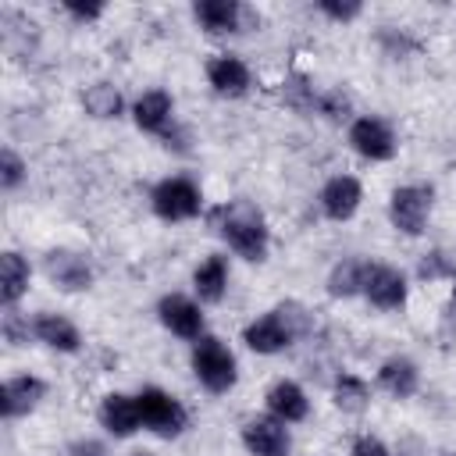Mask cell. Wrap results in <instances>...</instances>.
<instances>
[{
	"label": "cell",
	"mask_w": 456,
	"mask_h": 456,
	"mask_svg": "<svg viewBox=\"0 0 456 456\" xmlns=\"http://www.w3.org/2000/svg\"><path fill=\"white\" fill-rule=\"evenodd\" d=\"M203 189L185 178V175H167L150 189V210L167 221V224H182V221H196L203 214Z\"/></svg>",
	"instance_id": "4"
},
{
	"label": "cell",
	"mask_w": 456,
	"mask_h": 456,
	"mask_svg": "<svg viewBox=\"0 0 456 456\" xmlns=\"http://www.w3.org/2000/svg\"><path fill=\"white\" fill-rule=\"evenodd\" d=\"M46 399V381L39 374H14L0 388V413L4 420H21Z\"/></svg>",
	"instance_id": "17"
},
{
	"label": "cell",
	"mask_w": 456,
	"mask_h": 456,
	"mask_svg": "<svg viewBox=\"0 0 456 456\" xmlns=\"http://www.w3.org/2000/svg\"><path fill=\"white\" fill-rule=\"evenodd\" d=\"M32 331H36V342L46 346V349H53V353H64V356L82 353V331L64 314H53V310L36 314L32 317Z\"/></svg>",
	"instance_id": "18"
},
{
	"label": "cell",
	"mask_w": 456,
	"mask_h": 456,
	"mask_svg": "<svg viewBox=\"0 0 456 456\" xmlns=\"http://www.w3.org/2000/svg\"><path fill=\"white\" fill-rule=\"evenodd\" d=\"M207 86L224 100H242L253 89V71L235 53H214L207 61Z\"/></svg>",
	"instance_id": "13"
},
{
	"label": "cell",
	"mask_w": 456,
	"mask_h": 456,
	"mask_svg": "<svg viewBox=\"0 0 456 456\" xmlns=\"http://www.w3.org/2000/svg\"><path fill=\"white\" fill-rule=\"evenodd\" d=\"M360 203H363V185H360L356 175H331L321 185V192H317L321 214L328 221H338V224L342 221H353L356 210H360Z\"/></svg>",
	"instance_id": "12"
},
{
	"label": "cell",
	"mask_w": 456,
	"mask_h": 456,
	"mask_svg": "<svg viewBox=\"0 0 456 456\" xmlns=\"http://www.w3.org/2000/svg\"><path fill=\"white\" fill-rule=\"evenodd\" d=\"M417 274H420L424 281H435V278H449V281H452L456 267L445 260V253H442V249H431V253H424V260H420Z\"/></svg>",
	"instance_id": "33"
},
{
	"label": "cell",
	"mask_w": 456,
	"mask_h": 456,
	"mask_svg": "<svg viewBox=\"0 0 456 456\" xmlns=\"http://www.w3.org/2000/svg\"><path fill=\"white\" fill-rule=\"evenodd\" d=\"M25 178H28V160L18 150L4 146L0 150V189L4 192H14V189H21Z\"/></svg>",
	"instance_id": "27"
},
{
	"label": "cell",
	"mask_w": 456,
	"mask_h": 456,
	"mask_svg": "<svg viewBox=\"0 0 456 456\" xmlns=\"http://www.w3.org/2000/svg\"><path fill=\"white\" fill-rule=\"evenodd\" d=\"M228 281H232V267L224 253H210L192 267V292L207 306H217L228 296Z\"/></svg>",
	"instance_id": "20"
},
{
	"label": "cell",
	"mask_w": 456,
	"mask_h": 456,
	"mask_svg": "<svg viewBox=\"0 0 456 456\" xmlns=\"http://www.w3.org/2000/svg\"><path fill=\"white\" fill-rule=\"evenodd\" d=\"M431 210H435V189L424 185V182L399 185V189H392V196H388V224H392L399 235H406V239H417V235L428 232Z\"/></svg>",
	"instance_id": "6"
},
{
	"label": "cell",
	"mask_w": 456,
	"mask_h": 456,
	"mask_svg": "<svg viewBox=\"0 0 456 456\" xmlns=\"http://www.w3.org/2000/svg\"><path fill=\"white\" fill-rule=\"evenodd\" d=\"M96 420L110 438H132L142 431V413H139V399L128 392H107L96 406Z\"/></svg>",
	"instance_id": "14"
},
{
	"label": "cell",
	"mask_w": 456,
	"mask_h": 456,
	"mask_svg": "<svg viewBox=\"0 0 456 456\" xmlns=\"http://www.w3.org/2000/svg\"><path fill=\"white\" fill-rule=\"evenodd\" d=\"M189 367H192V378L210 392V395H228L235 385H239V360L235 353L228 349L224 338L217 335H203L192 342L189 349Z\"/></svg>",
	"instance_id": "3"
},
{
	"label": "cell",
	"mask_w": 456,
	"mask_h": 456,
	"mask_svg": "<svg viewBox=\"0 0 456 456\" xmlns=\"http://www.w3.org/2000/svg\"><path fill=\"white\" fill-rule=\"evenodd\" d=\"M139 399V413H142V428L157 438H182L185 428H189V410L178 395H171L167 388L160 385H142L135 392Z\"/></svg>",
	"instance_id": "5"
},
{
	"label": "cell",
	"mask_w": 456,
	"mask_h": 456,
	"mask_svg": "<svg viewBox=\"0 0 456 456\" xmlns=\"http://www.w3.org/2000/svg\"><path fill=\"white\" fill-rule=\"evenodd\" d=\"M210 228L224 239V246L246 260V264H264L267 253H271V228H267V217L256 203L249 200H228L221 207L210 210Z\"/></svg>",
	"instance_id": "1"
},
{
	"label": "cell",
	"mask_w": 456,
	"mask_h": 456,
	"mask_svg": "<svg viewBox=\"0 0 456 456\" xmlns=\"http://www.w3.org/2000/svg\"><path fill=\"white\" fill-rule=\"evenodd\" d=\"M306 331H310V314L299 303H281V306L264 310L260 317H253L242 328V342L256 356H278Z\"/></svg>",
	"instance_id": "2"
},
{
	"label": "cell",
	"mask_w": 456,
	"mask_h": 456,
	"mask_svg": "<svg viewBox=\"0 0 456 456\" xmlns=\"http://www.w3.org/2000/svg\"><path fill=\"white\" fill-rule=\"evenodd\" d=\"M239 442L249 456H289L292 452V435L289 424L271 417V413H256L249 420H242L239 428Z\"/></svg>",
	"instance_id": "10"
},
{
	"label": "cell",
	"mask_w": 456,
	"mask_h": 456,
	"mask_svg": "<svg viewBox=\"0 0 456 456\" xmlns=\"http://www.w3.org/2000/svg\"><path fill=\"white\" fill-rule=\"evenodd\" d=\"M157 321L175 335V338H185V342H196L207 335V317H203V303L196 296H185V292H164L157 299Z\"/></svg>",
	"instance_id": "9"
},
{
	"label": "cell",
	"mask_w": 456,
	"mask_h": 456,
	"mask_svg": "<svg viewBox=\"0 0 456 456\" xmlns=\"http://www.w3.org/2000/svg\"><path fill=\"white\" fill-rule=\"evenodd\" d=\"M374 381H378V388L385 395H392V399L403 403V399H413L417 395V388H420V367L410 356H388V360L378 363Z\"/></svg>",
	"instance_id": "21"
},
{
	"label": "cell",
	"mask_w": 456,
	"mask_h": 456,
	"mask_svg": "<svg viewBox=\"0 0 456 456\" xmlns=\"http://www.w3.org/2000/svg\"><path fill=\"white\" fill-rule=\"evenodd\" d=\"M349 456H392V449L378 435H356L349 445Z\"/></svg>",
	"instance_id": "34"
},
{
	"label": "cell",
	"mask_w": 456,
	"mask_h": 456,
	"mask_svg": "<svg viewBox=\"0 0 456 456\" xmlns=\"http://www.w3.org/2000/svg\"><path fill=\"white\" fill-rule=\"evenodd\" d=\"M367 267L370 260L363 256H342L331 271H328V296L331 299H356L363 296V281H367Z\"/></svg>",
	"instance_id": "23"
},
{
	"label": "cell",
	"mask_w": 456,
	"mask_h": 456,
	"mask_svg": "<svg viewBox=\"0 0 456 456\" xmlns=\"http://www.w3.org/2000/svg\"><path fill=\"white\" fill-rule=\"evenodd\" d=\"M317 14H324L335 25H349L363 14V4L360 0H317Z\"/></svg>",
	"instance_id": "31"
},
{
	"label": "cell",
	"mask_w": 456,
	"mask_h": 456,
	"mask_svg": "<svg viewBox=\"0 0 456 456\" xmlns=\"http://www.w3.org/2000/svg\"><path fill=\"white\" fill-rule=\"evenodd\" d=\"M46 274H50L53 289H61V292H86L96 281L93 264L78 249H64V246L46 253Z\"/></svg>",
	"instance_id": "16"
},
{
	"label": "cell",
	"mask_w": 456,
	"mask_h": 456,
	"mask_svg": "<svg viewBox=\"0 0 456 456\" xmlns=\"http://www.w3.org/2000/svg\"><path fill=\"white\" fill-rule=\"evenodd\" d=\"M452 299H456V274H452Z\"/></svg>",
	"instance_id": "36"
},
{
	"label": "cell",
	"mask_w": 456,
	"mask_h": 456,
	"mask_svg": "<svg viewBox=\"0 0 456 456\" xmlns=\"http://www.w3.org/2000/svg\"><path fill=\"white\" fill-rule=\"evenodd\" d=\"M317 93H321V89H314L306 75H289V78L281 82V100H285L292 110H299V114H314Z\"/></svg>",
	"instance_id": "26"
},
{
	"label": "cell",
	"mask_w": 456,
	"mask_h": 456,
	"mask_svg": "<svg viewBox=\"0 0 456 456\" xmlns=\"http://www.w3.org/2000/svg\"><path fill=\"white\" fill-rule=\"evenodd\" d=\"M68 456H110V452H107V445L86 438V442H75V445L68 449Z\"/></svg>",
	"instance_id": "35"
},
{
	"label": "cell",
	"mask_w": 456,
	"mask_h": 456,
	"mask_svg": "<svg viewBox=\"0 0 456 456\" xmlns=\"http://www.w3.org/2000/svg\"><path fill=\"white\" fill-rule=\"evenodd\" d=\"M314 114H321V118H328V121H346V118L353 114V100H349L342 89H321Z\"/></svg>",
	"instance_id": "29"
},
{
	"label": "cell",
	"mask_w": 456,
	"mask_h": 456,
	"mask_svg": "<svg viewBox=\"0 0 456 456\" xmlns=\"http://www.w3.org/2000/svg\"><path fill=\"white\" fill-rule=\"evenodd\" d=\"M0 335L7 346H25L28 338H36L32 331V321L18 314V306H4V317H0Z\"/></svg>",
	"instance_id": "28"
},
{
	"label": "cell",
	"mask_w": 456,
	"mask_h": 456,
	"mask_svg": "<svg viewBox=\"0 0 456 456\" xmlns=\"http://www.w3.org/2000/svg\"><path fill=\"white\" fill-rule=\"evenodd\" d=\"M378 43H381L385 57H392V61H406L410 53H417V39H410L403 28H392V25H385L378 32Z\"/></svg>",
	"instance_id": "30"
},
{
	"label": "cell",
	"mask_w": 456,
	"mask_h": 456,
	"mask_svg": "<svg viewBox=\"0 0 456 456\" xmlns=\"http://www.w3.org/2000/svg\"><path fill=\"white\" fill-rule=\"evenodd\" d=\"M264 406L271 417L285 420V424H303L310 417V395L299 381L292 378H278L267 392H264Z\"/></svg>",
	"instance_id": "19"
},
{
	"label": "cell",
	"mask_w": 456,
	"mask_h": 456,
	"mask_svg": "<svg viewBox=\"0 0 456 456\" xmlns=\"http://www.w3.org/2000/svg\"><path fill=\"white\" fill-rule=\"evenodd\" d=\"M192 18L207 36H239L260 25V14H253L239 0H196Z\"/></svg>",
	"instance_id": "8"
},
{
	"label": "cell",
	"mask_w": 456,
	"mask_h": 456,
	"mask_svg": "<svg viewBox=\"0 0 456 456\" xmlns=\"http://www.w3.org/2000/svg\"><path fill=\"white\" fill-rule=\"evenodd\" d=\"M132 125L146 135L164 139L178 121H175V100L167 89H146L142 96H135L132 103Z\"/></svg>",
	"instance_id": "15"
},
{
	"label": "cell",
	"mask_w": 456,
	"mask_h": 456,
	"mask_svg": "<svg viewBox=\"0 0 456 456\" xmlns=\"http://www.w3.org/2000/svg\"><path fill=\"white\" fill-rule=\"evenodd\" d=\"M331 403L342 413H363L370 406V385L353 370H338L331 381Z\"/></svg>",
	"instance_id": "25"
},
{
	"label": "cell",
	"mask_w": 456,
	"mask_h": 456,
	"mask_svg": "<svg viewBox=\"0 0 456 456\" xmlns=\"http://www.w3.org/2000/svg\"><path fill=\"white\" fill-rule=\"evenodd\" d=\"M346 139H349V150H353L356 157L370 160V164H385V160H392V157L399 153V135H395V128H392L385 118H378V114H360V118H353Z\"/></svg>",
	"instance_id": "7"
},
{
	"label": "cell",
	"mask_w": 456,
	"mask_h": 456,
	"mask_svg": "<svg viewBox=\"0 0 456 456\" xmlns=\"http://www.w3.org/2000/svg\"><path fill=\"white\" fill-rule=\"evenodd\" d=\"M32 285V267L18 249H4L0 253V303L4 306H18L21 296Z\"/></svg>",
	"instance_id": "22"
},
{
	"label": "cell",
	"mask_w": 456,
	"mask_h": 456,
	"mask_svg": "<svg viewBox=\"0 0 456 456\" xmlns=\"http://www.w3.org/2000/svg\"><path fill=\"white\" fill-rule=\"evenodd\" d=\"M445 456H456V452H445Z\"/></svg>",
	"instance_id": "37"
},
{
	"label": "cell",
	"mask_w": 456,
	"mask_h": 456,
	"mask_svg": "<svg viewBox=\"0 0 456 456\" xmlns=\"http://www.w3.org/2000/svg\"><path fill=\"white\" fill-rule=\"evenodd\" d=\"M82 110L93 121H114L125 114V96L114 82H93L82 89Z\"/></svg>",
	"instance_id": "24"
},
{
	"label": "cell",
	"mask_w": 456,
	"mask_h": 456,
	"mask_svg": "<svg viewBox=\"0 0 456 456\" xmlns=\"http://www.w3.org/2000/svg\"><path fill=\"white\" fill-rule=\"evenodd\" d=\"M363 299H367L374 310H381V314L403 310L406 299H410V281H406V274H403L399 267L370 260L367 281H363Z\"/></svg>",
	"instance_id": "11"
},
{
	"label": "cell",
	"mask_w": 456,
	"mask_h": 456,
	"mask_svg": "<svg viewBox=\"0 0 456 456\" xmlns=\"http://www.w3.org/2000/svg\"><path fill=\"white\" fill-rule=\"evenodd\" d=\"M61 11H64L71 21H78V25H93V21H100V18L107 14V7H103L100 0H89V4H82V0H64Z\"/></svg>",
	"instance_id": "32"
}]
</instances>
